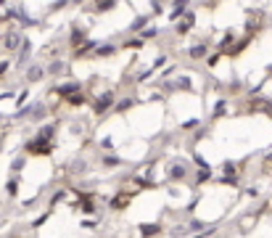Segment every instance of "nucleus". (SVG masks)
<instances>
[{"mask_svg": "<svg viewBox=\"0 0 272 238\" xmlns=\"http://www.w3.org/2000/svg\"><path fill=\"white\" fill-rule=\"evenodd\" d=\"M114 106H116V96L111 93V90H103V93L92 100V112H96V114H106Z\"/></svg>", "mask_w": 272, "mask_h": 238, "instance_id": "1", "label": "nucleus"}, {"mask_svg": "<svg viewBox=\"0 0 272 238\" xmlns=\"http://www.w3.org/2000/svg\"><path fill=\"white\" fill-rule=\"evenodd\" d=\"M166 178L174 180V182H180L188 178V167H185V162H170V167H166Z\"/></svg>", "mask_w": 272, "mask_h": 238, "instance_id": "2", "label": "nucleus"}, {"mask_svg": "<svg viewBox=\"0 0 272 238\" xmlns=\"http://www.w3.org/2000/svg\"><path fill=\"white\" fill-rule=\"evenodd\" d=\"M45 77V64H30L24 72V82H30V85H34V82H40Z\"/></svg>", "mask_w": 272, "mask_h": 238, "instance_id": "3", "label": "nucleus"}, {"mask_svg": "<svg viewBox=\"0 0 272 238\" xmlns=\"http://www.w3.org/2000/svg\"><path fill=\"white\" fill-rule=\"evenodd\" d=\"M256 222H259V212H246V214H240V220H238V230L240 233H251L256 228Z\"/></svg>", "mask_w": 272, "mask_h": 238, "instance_id": "4", "label": "nucleus"}, {"mask_svg": "<svg viewBox=\"0 0 272 238\" xmlns=\"http://www.w3.org/2000/svg\"><path fill=\"white\" fill-rule=\"evenodd\" d=\"M32 40L30 38H26L24 40V45H22V48H18V53H16V61H18V69H24L26 66V64H30V58H32Z\"/></svg>", "mask_w": 272, "mask_h": 238, "instance_id": "5", "label": "nucleus"}, {"mask_svg": "<svg viewBox=\"0 0 272 238\" xmlns=\"http://www.w3.org/2000/svg\"><path fill=\"white\" fill-rule=\"evenodd\" d=\"M24 40H26V38H24L22 32H8V34H6L3 48H6V50H16V53H18V48L24 45Z\"/></svg>", "mask_w": 272, "mask_h": 238, "instance_id": "6", "label": "nucleus"}, {"mask_svg": "<svg viewBox=\"0 0 272 238\" xmlns=\"http://www.w3.org/2000/svg\"><path fill=\"white\" fill-rule=\"evenodd\" d=\"M138 230H140V238H156L162 233V225L158 222H140Z\"/></svg>", "mask_w": 272, "mask_h": 238, "instance_id": "7", "label": "nucleus"}, {"mask_svg": "<svg viewBox=\"0 0 272 238\" xmlns=\"http://www.w3.org/2000/svg\"><path fill=\"white\" fill-rule=\"evenodd\" d=\"M80 90H82V82H77V80H69V82H64V85H58V93L66 96V98L77 96Z\"/></svg>", "mask_w": 272, "mask_h": 238, "instance_id": "8", "label": "nucleus"}, {"mask_svg": "<svg viewBox=\"0 0 272 238\" xmlns=\"http://www.w3.org/2000/svg\"><path fill=\"white\" fill-rule=\"evenodd\" d=\"M66 72V61L64 58H53L48 66H45V74H50V77H58V74H64Z\"/></svg>", "mask_w": 272, "mask_h": 238, "instance_id": "9", "label": "nucleus"}, {"mask_svg": "<svg viewBox=\"0 0 272 238\" xmlns=\"http://www.w3.org/2000/svg\"><path fill=\"white\" fill-rule=\"evenodd\" d=\"M26 151H30V154H50L53 146L37 138V140H30V143H26Z\"/></svg>", "mask_w": 272, "mask_h": 238, "instance_id": "10", "label": "nucleus"}, {"mask_svg": "<svg viewBox=\"0 0 272 238\" xmlns=\"http://www.w3.org/2000/svg\"><path fill=\"white\" fill-rule=\"evenodd\" d=\"M151 19H154V16H135V22L130 24V32H143V30H148Z\"/></svg>", "mask_w": 272, "mask_h": 238, "instance_id": "11", "label": "nucleus"}, {"mask_svg": "<svg viewBox=\"0 0 272 238\" xmlns=\"http://www.w3.org/2000/svg\"><path fill=\"white\" fill-rule=\"evenodd\" d=\"M206 53H209V45L206 42H198V45H190V50H188V56H190L193 61H198V58H204Z\"/></svg>", "mask_w": 272, "mask_h": 238, "instance_id": "12", "label": "nucleus"}, {"mask_svg": "<svg viewBox=\"0 0 272 238\" xmlns=\"http://www.w3.org/2000/svg\"><path fill=\"white\" fill-rule=\"evenodd\" d=\"M114 53H116V45H111V42H100L98 48H96V56H98V58L114 56Z\"/></svg>", "mask_w": 272, "mask_h": 238, "instance_id": "13", "label": "nucleus"}, {"mask_svg": "<svg viewBox=\"0 0 272 238\" xmlns=\"http://www.w3.org/2000/svg\"><path fill=\"white\" fill-rule=\"evenodd\" d=\"M132 106H135V98H132V96H124V98L116 100L114 112H127V108H132Z\"/></svg>", "mask_w": 272, "mask_h": 238, "instance_id": "14", "label": "nucleus"}, {"mask_svg": "<svg viewBox=\"0 0 272 238\" xmlns=\"http://www.w3.org/2000/svg\"><path fill=\"white\" fill-rule=\"evenodd\" d=\"M69 172H72V175H85V172H88V162H85V159H77V162H72Z\"/></svg>", "mask_w": 272, "mask_h": 238, "instance_id": "15", "label": "nucleus"}, {"mask_svg": "<svg viewBox=\"0 0 272 238\" xmlns=\"http://www.w3.org/2000/svg\"><path fill=\"white\" fill-rule=\"evenodd\" d=\"M206 228L209 225H206L204 220H190V222H188V233H204Z\"/></svg>", "mask_w": 272, "mask_h": 238, "instance_id": "16", "label": "nucleus"}, {"mask_svg": "<svg viewBox=\"0 0 272 238\" xmlns=\"http://www.w3.org/2000/svg\"><path fill=\"white\" fill-rule=\"evenodd\" d=\"M100 164H103V170H116L119 164H122V159L111 154V156H103V162H100Z\"/></svg>", "mask_w": 272, "mask_h": 238, "instance_id": "17", "label": "nucleus"}, {"mask_svg": "<svg viewBox=\"0 0 272 238\" xmlns=\"http://www.w3.org/2000/svg\"><path fill=\"white\" fill-rule=\"evenodd\" d=\"M98 146H100L103 151H114V148H116V140L111 138V135H103V138L98 140Z\"/></svg>", "mask_w": 272, "mask_h": 238, "instance_id": "18", "label": "nucleus"}, {"mask_svg": "<svg viewBox=\"0 0 272 238\" xmlns=\"http://www.w3.org/2000/svg\"><path fill=\"white\" fill-rule=\"evenodd\" d=\"M262 172H264L267 178H272V151H267L264 159H262Z\"/></svg>", "mask_w": 272, "mask_h": 238, "instance_id": "19", "label": "nucleus"}, {"mask_svg": "<svg viewBox=\"0 0 272 238\" xmlns=\"http://www.w3.org/2000/svg\"><path fill=\"white\" fill-rule=\"evenodd\" d=\"M24 167H26V156H16L14 162H11V172H24Z\"/></svg>", "mask_w": 272, "mask_h": 238, "instance_id": "20", "label": "nucleus"}, {"mask_svg": "<svg viewBox=\"0 0 272 238\" xmlns=\"http://www.w3.org/2000/svg\"><path fill=\"white\" fill-rule=\"evenodd\" d=\"M222 114H228V100H217V108L212 112V119H217Z\"/></svg>", "mask_w": 272, "mask_h": 238, "instance_id": "21", "label": "nucleus"}, {"mask_svg": "<svg viewBox=\"0 0 272 238\" xmlns=\"http://www.w3.org/2000/svg\"><path fill=\"white\" fill-rule=\"evenodd\" d=\"M154 38H158V30H156V26H148V30L140 32V40H154Z\"/></svg>", "mask_w": 272, "mask_h": 238, "instance_id": "22", "label": "nucleus"}, {"mask_svg": "<svg viewBox=\"0 0 272 238\" xmlns=\"http://www.w3.org/2000/svg\"><path fill=\"white\" fill-rule=\"evenodd\" d=\"M201 124V119L198 116H193V119H185V122H182V130H196V127H198Z\"/></svg>", "mask_w": 272, "mask_h": 238, "instance_id": "23", "label": "nucleus"}, {"mask_svg": "<svg viewBox=\"0 0 272 238\" xmlns=\"http://www.w3.org/2000/svg\"><path fill=\"white\" fill-rule=\"evenodd\" d=\"M6 194H8V196H16V194H18V180H16V178L6 186Z\"/></svg>", "mask_w": 272, "mask_h": 238, "instance_id": "24", "label": "nucleus"}, {"mask_svg": "<svg viewBox=\"0 0 272 238\" xmlns=\"http://www.w3.org/2000/svg\"><path fill=\"white\" fill-rule=\"evenodd\" d=\"M96 8H98V11H111V8H114V3H98Z\"/></svg>", "mask_w": 272, "mask_h": 238, "instance_id": "25", "label": "nucleus"}, {"mask_svg": "<svg viewBox=\"0 0 272 238\" xmlns=\"http://www.w3.org/2000/svg\"><path fill=\"white\" fill-rule=\"evenodd\" d=\"M246 196H259V188H254V186H251V188L246 190Z\"/></svg>", "mask_w": 272, "mask_h": 238, "instance_id": "26", "label": "nucleus"}, {"mask_svg": "<svg viewBox=\"0 0 272 238\" xmlns=\"http://www.w3.org/2000/svg\"><path fill=\"white\" fill-rule=\"evenodd\" d=\"M8 72V61H0V74H6Z\"/></svg>", "mask_w": 272, "mask_h": 238, "instance_id": "27", "label": "nucleus"}]
</instances>
